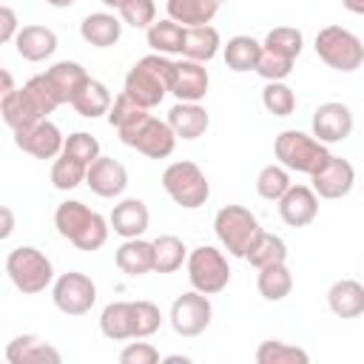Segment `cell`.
Here are the masks:
<instances>
[{
  "mask_svg": "<svg viewBox=\"0 0 364 364\" xmlns=\"http://www.w3.org/2000/svg\"><path fill=\"white\" fill-rule=\"evenodd\" d=\"M54 228L77 250L91 253V250H100L108 242L111 222L102 213H97L88 205H82L80 199H65L54 210Z\"/></svg>",
  "mask_w": 364,
  "mask_h": 364,
  "instance_id": "cell-1",
  "label": "cell"
},
{
  "mask_svg": "<svg viewBox=\"0 0 364 364\" xmlns=\"http://www.w3.org/2000/svg\"><path fill=\"white\" fill-rule=\"evenodd\" d=\"M171 74H173V60L165 54H148L131 65L125 74V94L136 100L142 108H156L168 94H171Z\"/></svg>",
  "mask_w": 364,
  "mask_h": 364,
  "instance_id": "cell-2",
  "label": "cell"
},
{
  "mask_svg": "<svg viewBox=\"0 0 364 364\" xmlns=\"http://www.w3.org/2000/svg\"><path fill=\"white\" fill-rule=\"evenodd\" d=\"M6 273H9L11 284L20 293H26V296L43 293L46 287L54 284V264L34 245H17L14 250H9V256H6Z\"/></svg>",
  "mask_w": 364,
  "mask_h": 364,
  "instance_id": "cell-3",
  "label": "cell"
},
{
  "mask_svg": "<svg viewBox=\"0 0 364 364\" xmlns=\"http://www.w3.org/2000/svg\"><path fill=\"white\" fill-rule=\"evenodd\" d=\"M273 151H276V159L287 171L307 173V176H313L333 156L324 142H318L313 134H304V131H296V128L282 131L273 142Z\"/></svg>",
  "mask_w": 364,
  "mask_h": 364,
  "instance_id": "cell-4",
  "label": "cell"
},
{
  "mask_svg": "<svg viewBox=\"0 0 364 364\" xmlns=\"http://www.w3.org/2000/svg\"><path fill=\"white\" fill-rule=\"evenodd\" d=\"M213 233L219 239V245L236 256V259H245V253L250 250L253 239L262 233V225L256 219V213L245 205H225L216 210L213 216Z\"/></svg>",
  "mask_w": 364,
  "mask_h": 364,
  "instance_id": "cell-5",
  "label": "cell"
},
{
  "mask_svg": "<svg viewBox=\"0 0 364 364\" xmlns=\"http://www.w3.org/2000/svg\"><path fill=\"white\" fill-rule=\"evenodd\" d=\"M162 188L185 210H196L210 199V182H208L205 171L191 159L171 162L162 171Z\"/></svg>",
  "mask_w": 364,
  "mask_h": 364,
  "instance_id": "cell-6",
  "label": "cell"
},
{
  "mask_svg": "<svg viewBox=\"0 0 364 364\" xmlns=\"http://www.w3.org/2000/svg\"><path fill=\"white\" fill-rule=\"evenodd\" d=\"M316 54L333 71L350 74L364 63V43L350 28L333 23V26H324L316 34Z\"/></svg>",
  "mask_w": 364,
  "mask_h": 364,
  "instance_id": "cell-7",
  "label": "cell"
},
{
  "mask_svg": "<svg viewBox=\"0 0 364 364\" xmlns=\"http://www.w3.org/2000/svg\"><path fill=\"white\" fill-rule=\"evenodd\" d=\"M188 282L193 290L205 293V296H216L228 287L230 282V267H228V259L219 247L213 245H199L188 253Z\"/></svg>",
  "mask_w": 364,
  "mask_h": 364,
  "instance_id": "cell-8",
  "label": "cell"
},
{
  "mask_svg": "<svg viewBox=\"0 0 364 364\" xmlns=\"http://www.w3.org/2000/svg\"><path fill=\"white\" fill-rule=\"evenodd\" d=\"M119 139H122V145L145 154L148 159H165V156L173 154L179 136L173 134V128L168 125V119H156V117L148 114L136 125L119 131Z\"/></svg>",
  "mask_w": 364,
  "mask_h": 364,
  "instance_id": "cell-9",
  "label": "cell"
},
{
  "mask_svg": "<svg viewBox=\"0 0 364 364\" xmlns=\"http://www.w3.org/2000/svg\"><path fill=\"white\" fill-rule=\"evenodd\" d=\"M51 299L54 307L65 316H85L94 304H97V284L91 276L80 273V270H68L60 273L51 284Z\"/></svg>",
  "mask_w": 364,
  "mask_h": 364,
  "instance_id": "cell-10",
  "label": "cell"
},
{
  "mask_svg": "<svg viewBox=\"0 0 364 364\" xmlns=\"http://www.w3.org/2000/svg\"><path fill=\"white\" fill-rule=\"evenodd\" d=\"M171 327L176 336L182 338H193V336H202L208 327H210V318H213V304L205 293L199 290H188L182 296L173 299L171 304Z\"/></svg>",
  "mask_w": 364,
  "mask_h": 364,
  "instance_id": "cell-11",
  "label": "cell"
},
{
  "mask_svg": "<svg viewBox=\"0 0 364 364\" xmlns=\"http://www.w3.org/2000/svg\"><path fill=\"white\" fill-rule=\"evenodd\" d=\"M14 145L23 154H31L37 159H57L63 154L65 136L51 119H40V122H34L28 128L14 131Z\"/></svg>",
  "mask_w": 364,
  "mask_h": 364,
  "instance_id": "cell-12",
  "label": "cell"
},
{
  "mask_svg": "<svg viewBox=\"0 0 364 364\" xmlns=\"http://www.w3.org/2000/svg\"><path fill=\"white\" fill-rule=\"evenodd\" d=\"M313 136L324 145H333V142H344L350 134H353V111L344 105V102H321L316 111H313Z\"/></svg>",
  "mask_w": 364,
  "mask_h": 364,
  "instance_id": "cell-13",
  "label": "cell"
},
{
  "mask_svg": "<svg viewBox=\"0 0 364 364\" xmlns=\"http://www.w3.org/2000/svg\"><path fill=\"white\" fill-rule=\"evenodd\" d=\"M0 114H3V122L11 128V131H20V128H28L40 119H48L43 102L34 97V91L28 85L23 88H14L11 94H3L0 97Z\"/></svg>",
  "mask_w": 364,
  "mask_h": 364,
  "instance_id": "cell-14",
  "label": "cell"
},
{
  "mask_svg": "<svg viewBox=\"0 0 364 364\" xmlns=\"http://www.w3.org/2000/svg\"><path fill=\"white\" fill-rule=\"evenodd\" d=\"M208 85H210V74H208L205 63H196V60H188V57L173 60L171 94L179 102H199V100H205Z\"/></svg>",
  "mask_w": 364,
  "mask_h": 364,
  "instance_id": "cell-15",
  "label": "cell"
},
{
  "mask_svg": "<svg viewBox=\"0 0 364 364\" xmlns=\"http://www.w3.org/2000/svg\"><path fill=\"white\" fill-rule=\"evenodd\" d=\"M85 185L102 196V199H117L125 193L128 188V171L122 162H117L114 156H97L91 165H88V173H85Z\"/></svg>",
  "mask_w": 364,
  "mask_h": 364,
  "instance_id": "cell-16",
  "label": "cell"
},
{
  "mask_svg": "<svg viewBox=\"0 0 364 364\" xmlns=\"http://www.w3.org/2000/svg\"><path fill=\"white\" fill-rule=\"evenodd\" d=\"M353 185H355V168L350 165V159L341 156H330L313 173V191L318 193V199H341L353 191Z\"/></svg>",
  "mask_w": 364,
  "mask_h": 364,
  "instance_id": "cell-17",
  "label": "cell"
},
{
  "mask_svg": "<svg viewBox=\"0 0 364 364\" xmlns=\"http://www.w3.org/2000/svg\"><path fill=\"white\" fill-rule=\"evenodd\" d=\"M318 213V193L307 185H290V191L279 199V216L290 228H307Z\"/></svg>",
  "mask_w": 364,
  "mask_h": 364,
  "instance_id": "cell-18",
  "label": "cell"
},
{
  "mask_svg": "<svg viewBox=\"0 0 364 364\" xmlns=\"http://www.w3.org/2000/svg\"><path fill=\"white\" fill-rule=\"evenodd\" d=\"M14 48H17V54H20L23 60H28V63H43V60H48V57L57 51V34H54L48 26L31 23V26H23V28L17 31Z\"/></svg>",
  "mask_w": 364,
  "mask_h": 364,
  "instance_id": "cell-19",
  "label": "cell"
},
{
  "mask_svg": "<svg viewBox=\"0 0 364 364\" xmlns=\"http://www.w3.org/2000/svg\"><path fill=\"white\" fill-rule=\"evenodd\" d=\"M111 228L117 236L122 239H136L148 230V222H151V213H148V205L142 199H122L114 205L111 216H108Z\"/></svg>",
  "mask_w": 364,
  "mask_h": 364,
  "instance_id": "cell-20",
  "label": "cell"
},
{
  "mask_svg": "<svg viewBox=\"0 0 364 364\" xmlns=\"http://www.w3.org/2000/svg\"><path fill=\"white\" fill-rule=\"evenodd\" d=\"M122 17L111 11H94L80 23V37L94 48H111L122 37Z\"/></svg>",
  "mask_w": 364,
  "mask_h": 364,
  "instance_id": "cell-21",
  "label": "cell"
},
{
  "mask_svg": "<svg viewBox=\"0 0 364 364\" xmlns=\"http://www.w3.org/2000/svg\"><path fill=\"white\" fill-rule=\"evenodd\" d=\"M6 361L9 364H46V361L60 364L63 355L57 347H51L40 336H17L6 347Z\"/></svg>",
  "mask_w": 364,
  "mask_h": 364,
  "instance_id": "cell-22",
  "label": "cell"
},
{
  "mask_svg": "<svg viewBox=\"0 0 364 364\" xmlns=\"http://www.w3.org/2000/svg\"><path fill=\"white\" fill-rule=\"evenodd\" d=\"M168 125L173 128V134L179 139H199L208 125H210V117L205 111V105L199 102H176L171 111H168Z\"/></svg>",
  "mask_w": 364,
  "mask_h": 364,
  "instance_id": "cell-23",
  "label": "cell"
},
{
  "mask_svg": "<svg viewBox=\"0 0 364 364\" xmlns=\"http://www.w3.org/2000/svg\"><path fill=\"white\" fill-rule=\"evenodd\" d=\"M114 262L117 267L125 273V276H145L154 270V242H145L142 236L136 239H125L117 253H114Z\"/></svg>",
  "mask_w": 364,
  "mask_h": 364,
  "instance_id": "cell-24",
  "label": "cell"
},
{
  "mask_svg": "<svg viewBox=\"0 0 364 364\" xmlns=\"http://www.w3.org/2000/svg\"><path fill=\"white\" fill-rule=\"evenodd\" d=\"M327 304L338 318H355L364 313V284L355 279H338L327 290Z\"/></svg>",
  "mask_w": 364,
  "mask_h": 364,
  "instance_id": "cell-25",
  "label": "cell"
},
{
  "mask_svg": "<svg viewBox=\"0 0 364 364\" xmlns=\"http://www.w3.org/2000/svg\"><path fill=\"white\" fill-rule=\"evenodd\" d=\"M111 105H114V97H111V91H108V85L105 82H100V80H85L82 82V88L74 94V100H71V108L80 114V117H88V119H97V117H108V111H111Z\"/></svg>",
  "mask_w": 364,
  "mask_h": 364,
  "instance_id": "cell-26",
  "label": "cell"
},
{
  "mask_svg": "<svg viewBox=\"0 0 364 364\" xmlns=\"http://www.w3.org/2000/svg\"><path fill=\"white\" fill-rule=\"evenodd\" d=\"M262 43L253 40L250 34H236L230 37L225 46H222V54H225V65L236 74H245V71H256L259 65V57H262Z\"/></svg>",
  "mask_w": 364,
  "mask_h": 364,
  "instance_id": "cell-27",
  "label": "cell"
},
{
  "mask_svg": "<svg viewBox=\"0 0 364 364\" xmlns=\"http://www.w3.org/2000/svg\"><path fill=\"white\" fill-rule=\"evenodd\" d=\"M222 9V0H165V11L171 20L182 23L185 28L191 26H208L216 11Z\"/></svg>",
  "mask_w": 364,
  "mask_h": 364,
  "instance_id": "cell-28",
  "label": "cell"
},
{
  "mask_svg": "<svg viewBox=\"0 0 364 364\" xmlns=\"http://www.w3.org/2000/svg\"><path fill=\"white\" fill-rule=\"evenodd\" d=\"M43 74L51 80V85H54V91L60 94L63 105H65V102L71 105L74 94H77V91L82 88V82L88 80V71H85V68H82L77 60H60V63L48 65Z\"/></svg>",
  "mask_w": 364,
  "mask_h": 364,
  "instance_id": "cell-29",
  "label": "cell"
},
{
  "mask_svg": "<svg viewBox=\"0 0 364 364\" xmlns=\"http://www.w3.org/2000/svg\"><path fill=\"white\" fill-rule=\"evenodd\" d=\"M222 48V37L219 31L208 23V26H191L185 28V46H182V57L196 60V63H210Z\"/></svg>",
  "mask_w": 364,
  "mask_h": 364,
  "instance_id": "cell-30",
  "label": "cell"
},
{
  "mask_svg": "<svg viewBox=\"0 0 364 364\" xmlns=\"http://www.w3.org/2000/svg\"><path fill=\"white\" fill-rule=\"evenodd\" d=\"M145 37H148V46L154 48V54L173 57V54H182L185 26L171 20V17H165V20H156L151 28H145Z\"/></svg>",
  "mask_w": 364,
  "mask_h": 364,
  "instance_id": "cell-31",
  "label": "cell"
},
{
  "mask_svg": "<svg viewBox=\"0 0 364 364\" xmlns=\"http://www.w3.org/2000/svg\"><path fill=\"white\" fill-rule=\"evenodd\" d=\"M100 330L111 341L134 338V318H131V301H111L100 313Z\"/></svg>",
  "mask_w": 364,
  "mask_h": 364,
  "instance_id": "cell-32",
  "label": "cell"
},
{
  "mask_svg": "<svg viewBox=\"0 0 364 364\" xmlns=\"http://www.w3.org/2000/svg\"><path fill=\"white\" fill-rule=\"evenodd\" d=\"M245 259H247L256 270H259V267H267V264H282V262H287V245H284L282 236L262 230V233L253 239V245H250V250L245 253Z\"/></svg>",
  "mask_w": 364,
  "mask_h": 364,
  "instance_id": "cell-33",
  "label": "cell"
},
{
  "mask_svg": "<svg viewBox=\"0 0 364 364\" xmlns=\"http://www.w3.org/2000/svg\"><path fill=\"white\" fill-rule=\"evenodd\" d=\"M182 262H188V247L179 236L162 233L154 239V270L156 273H173L182 267Z\"/></svg>",
  "mask_w": 364,
  "mask_h": 364,
  "instance_id": "cell-34",
  "label": "cell"
},
{
  "mask_svg": "<svg viewBox=\"0 0 364 364\" xmlns=\"http://www.w3.org/2000/svg\"><path fill=\"white\" fill-rule=\"evenodd\" d=\"M256 287L259 293L267 299V301H282L290 296L293 290V273L287 270V264H267V267H259V276H256Z\"/></svg>",
  "mask_w": 364,
  "mask_h": 364,
  "instance_id": "cell-35",
  "label": "cell"
},
{
  "mask_svg": "<svg viewBox=\"0 0 364 364\" xmlns=\"http://www.w3.org/2000/svg\"><path fill=\"white\" fill-rule=\"evenodd\" d=\"M256 361L259 364H307L310 353L304 347H296V344H287L279 338H267L259 344Z\"/></svg>",
  "mask_w": 364,
  "mask_h": 364,
  "instance_id": "cell-36",
  "label": "cell"
},
{
  "mask_svg": "<svg viewBox=\"0 0 364 364\" xmlns=\"http://www.w3.org/2000/svg\"><path fill=\"white\" fill-rule=\"evenodd\" d=\"M290 171L279 162H273V165H264L262 171H259V176H256V193L262 196V199H267V202H279L287 191H290Z\"/></svg>",
  "mask_w": 364,
  "mask_h": 364,
  "instance_id": "cell-37",
  "label": "cell"
},
{
  "mask_svg": "<svg viewBox=\"0 0 364 364\" xmlns=\"http://www.w3.org/2000/svg\"><path fill=\"white\" fill-rule=\"evenodd\" d=\"M85 173H88V165L68 156V154H60L51 165V185L57 191H74L77 185L85 182Z\"/></svg>",
  "mask_w": 364,
  "mask_h": 364,
  "instance_id": "cell-38",
  "label": "cell"
},
{
  "mask_svg": "<svg viewBox=\"0 0 364 364\" xmlns=\"http://www.w3.org/2000/svg\"><path fill=\"white\" fill-rule=\"evenodd\" d=\"M262 46L267 51H276V54H284V57L296 60L301 54V48H304V34L299 28H293V26H276V28L267 31Z\"/></svg>",
  "mask_w": 364,
  "mask_h": 364,
  "instance_id": "cell-39",
  "label": "cell"
},
{
  "mask_svg": "<svg viewBox=\"0 0 364 364\" xmlns=\"http://www.w3.org/2000/svg\"><path fill=\"white\" fill-rule=\"evenodd\" d=\"M262 105H264L267 114H273V117H290V114L296 111V94H293V88H290L284 80L267 82V85L262 88Z\"/></svg>",
  "mask_w": 364,
  "mask_h": 364,
  "instance_id": "cell-40",
  "label": "cell"
},
{
  "mask_svg": "<svg viewBox=\"0 0 364 364\" xmlns=\"http://www.w3.org/2000/svg\"><path fill=\"white\" fill-rule=\"evenodd\" d=\"M142 117H148V108H142V105H139L136 100H131L125 91L114 97V105H111V111H108V122L117 128V134L125 131V128H131V125H136Z\"/></svg>",
  "mask_w": 364,
  "mask_h": 364,
  "instance_id": "cell-41",
  "label": "cell"
},
{
  "mask_svg": "<svg viewBox=\"0 0 364 364\" xmlns=\"http://www.w3.org/2000/svg\"><path fill=\"white\" fill-rule=\"evenodd\" d=\"M131 318H134V338H148L162 327V313L148 299L131 301Z\"/></svg>",
  "mask_w": 364,
  "mask_h": 364,
  "instance_id": "cell-42",
  "label": "cell"
},
{
  "mask_svg": "<svg viewBox=\"0 0 364 364\" xmlns=\"http://www.w3.org/2000/svg\"><path fill=\"white\" fill-rule=\"evenodd\" d=\"M119 17L131 28H151L156 23V3L154 0H125L119 9Z\"/></svg>",
  "mask_w": 364,
  "mask_h": 364,
  "instance_id": "cell-43",
  "label": "cell"
},
{
  "mask_svg": "<svg viewBox=\"0 0 364 364\" xmlns=\"http://www.w3.org/2000/svg\"><path fill=\"white\" fill-rule=\"evenodd\" d=\"M293 63H296V60H290V57H284V54H276V51L262 48L256 74H259L264 82H279V80H287V77H290Z\"/></svg>",
  "mask_w": 364,
  "mask_h": 364,
  "instance_id": "cell-44",
  "label": "cell"
},
{
  "mask_svg": "<svg viewBox=\"0 0 364 364\" xmlns=\"http://www.w3.org/2000/svg\"><path fill=\"white\" fill-rule=\"evenodd\" d=\"M63 154H68V156H74V159L91 165V162L100 156V142H97V136H91L88 131H74V134L65 136Z\"/></svg>",
  "mask_w": 364,
  "mask_h": 364,
  "instance_id": "cell-45",
  "label": "cell"
},
{
  "mask_svg": "<svg viewBox=\"0 0 364 364\" xmlns=\"http://www.w3.org/2000/svg\"><path fill=\"white\" fill-rule=\"evenodd\" d=\"M156 361H159V350L148 341H131L119 353V364H156Z\"/></svg>",
  "mask_w": 364,
  "mask_h": 364,
  "instance_id": "cell-46",
  "label": "cell"
},
{
  "mask_svg": "<svg viewBox=\"0 0 364 364\" xmlns=\"http://www.w3.org/2000/svg\"><path fill=\"white\" fill-rule=\"evenodd\" d=\"M20 26H17V14L11 6H0V40L3 43H11L17 37Z\"/></svg>",
  "mask_w": 364,
  "mask_h": 364,
  "instance_id": "cell-47",
  "label": "cell"
},
{
  "mask_svg": "<svg viewBox=\"0 0 364 364\" xmlns=\"http://www.w3.org/2000/svg\"><path fill=\"white\" fill-rule=\"evenodd\" d=\"M0 213H3V230H0V236L3 239H9L11 236V230H14V216H11V208H0Z\"/></svg>",
  "mask_w": 364,
  "mask_h": 364,
  "instance_id": "cell-48",
  "label": "cell"
},
{
  "mask_svg": "<svg viewBox=\"0 0 364 364\" xmlns=\"http://www.w3.org/2000/svg\"><path fill=\"white\" fill-rule=\"evenodd\" d=\"M341 6H344L350 14H361V17H364V0H341Z\"/></svg>",
  "mask_w": 364,
  "mask_h": 364,
  "instance_id": "cell-49",
  "label": "cell"
},
{
  "mask_svg": "<svg viewBox=\"0 0 364 364\" xmlns=\"http://www.w3.org/2000/svg\"><path fill=\"white\" fill-rule=\"evenodd\" d=\"M0 80H3V91H0V97H3V94H11V91H14V80H11L9 68H3V71H0Z\"/></svg>",
  "mask_w": 364,
  "mask_h": 364,
  "instance_id": "cell-50",
  "label": "cell"
},
{
  "mask_svg": "<svg viewBox=\"0 0 364 364\" xmlns=\"http://www.w3.org/2000/svg\"><path fill=\"white\" fill-rule=\"evenodd\" d=\"M48 6H54V9H68V6H74L77 0H46Z\"/></svg>",
  "mask_w": 364,
  "mask_h": 364,
  "instance_id": "cell-51",
  "label": "cell"
},
{
  "mask_svg": "<svg viewBox=\"0 0 364 364\" xmlns=\"http://www.w3.org/2000/svg\"><path fill=\"white\" fill-rule=\"evenodd\" d=\"M165 361H168V364H176V361H182V364H188L191 358H188V355H168Z\"/></svg>",
  "mask_w": 364,
  "mask_h": 364,
  "instance_id": "cell-52",
  "label": "cell"
},
{
  "mask_svg": "<svg viewBox=\"0 0 364 364\" xmlns=\"http://www.w3.org/2000/svg\"><path fill=\"white\" fill-rule=\"evenodd\" d=\"M100 3H102V6H108V9H119L125 0H100Z\"/></svg>",
  "mask_w": 364,
  "mask_h": 364,
  "instance_id": "cell-53",
  "label": "cell"
}]
</instances>
